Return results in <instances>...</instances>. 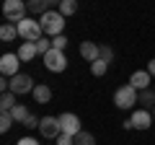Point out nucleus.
I'll return each instance as SVG.
<instances>
[{"label": "nucleus", "instance_id": "f257e3e1", "mask_svg": "<svg viewBox=\"0 0 155 145\" xmlns=\"http://www.w3.org/2000/svg\"><path fill=\"white\" fill-rule=\"evenodd\" d=\"M39 23H41L44 34H49L52 39H54V36L62 34V29H65V16H62L60 11H47L44 16L39 18Z\"/></svg>", "mask_w": 155, "mask_h": 145}, {"label": "nucleus", "instance_id": "f03ea898", "mask_svg": "<svg viewBox=\"0 0 155 145\" xmlns=\"http://www.w3.org/2000/svg\"><path fill=\"white\" fill-rule=\"evenodd\" d=\"M26 3L23 0H5L3 3V16H5L8 23H21L26 18Z\"/></svg>", "mask_w": 155, "mask_h": 145}, {"label": "nucleus", "instance_id": "7ed1b4c3", "mask_svg": "<svg viewBox=\"0 0 155 145\" xmlns=\"http://www.w3.org/2000/svg\"><path fill=\"white\" fill-rule=\"evenodd\" d=\"M41 34H44V29H41V23H39L36 18H23V21L18 23V36L26 39V42H39Z\"/></svg>", "mask_w": 155, "mask_h": 145}, {"label": "nucleus", "instance_id": "20e7f679", "mask_svg": "<svg viewBox=\"0 0 155 145\" xmlns=\"http://www.w3.org/2000/svg\"><path fill=\"white\" fill-rule=\"evenodd\" d=\"M114 104L119 106V109H132L134 104H137V88H132V86H122V88H116L114 93Z\"/></svg>", "mask_w": 155, "mask_h": 145}, {"label": "nucleus", "instance_id": "39448f33", "mask_svg": "<svg viewBox=\"0 0 155 145\" xmlns=\"http://www.w3.org/2000/svg\"><path fill=\"white\" fill-rule=\"evenodd\" d=\"M44 67L49 72H62L67 67V57H65V52L62 49H49L44 55Z\"/></svg>", "mask_w": 155, "mask_h": 145}, {"label": "nucleus", "instance_id": "423d86ee", "mask_svg": "<svg viewBox=\"0 0 155 145\" xmlns=\"http://www.w3.org/2000/svg\"><path fill=\"white\" fill-rule=\"evenodd\" d=\"M31 91H34V78H31V75L18 72V75H13V78H11V93L23 96V93H31Z\"/></svg>", "mask_w": 155, "mask_h": 145}, {"label": "nucleus", "instance_id": "0eeeda50", "mask_svg": "<svg viewBox=\"0 0 155 145\" xmlns=\"http://www.w3.org/2000/svg\"><path fill=\"white\" fill-rule=\"evenodd\" d=\"M39 132H41V137H60V135H62L60 117H41V122H39Z\"/></svg>", "mask_w": 155, "mask_h": 145}, {"label": "nucleus", "instance_id": "6e6552de", "mask_svg": "<svg viewBox=\"0 0 155 145\" xmlns=\"http://www.w3.org/2000/svg\"><path fill=\"white\" fill-rule=\"evenodd\" d=\"M18 65H21V57L13 55V52H5V55L0 57V72L3 75H18Z\"/></svg>", "mask_w": 155, "mask_h": 145}, {"label": "nucleus", "instance_id": "1a4fd4ad", "mask_svg": "<svg viewBox=\"0 0 155 145\" xmlns=\"http://www.w3.org/2000/svg\"><path fill=\"white\" fill-rule=\"evenodd\" d=\"M60 127H62V132H65V135H72V137H75L78 132H83V130H80V119H78L72 112H65L60 117Z\"/></svg>", "mask_w": 155, "mask_h": 145}, {"label": "nucleus", "instance_id": "9d476101", "mask_svg": "<svg viewBox=\"0 0 155 145\" xmlns=\"http://www.w3.org/2000/svg\"><path fill=\"white\" fill-rule=\"evenodd\" d=\"M129 122H132L134 130H147L150 124H153V112H147V109H137V112L129 117Z\"/></svg>", "mask_w": 155, "mask_h": 145}, {"label": "nucleus", "instance_id": "9b49d317", "mask_svg": "<svg viewBox=\"0 0 155 145\" xmlns=\"http://www.w3.org/2000/svg\"><path fill=\"white\" fill-rule=\"evenodd\" d=\"M150 80H153L150 70H137V72H132L129 86H132V88H137V91H145V88H150Z\"/></svg>", "mask_w": 155, "mask_h": 145}, {"label": "nucleus", "instance_id": "f8f14e48", "mask_svg": "<svg viewBox=\"0 0 155 145\" xmlns=\"http://www.w3.org/2000/svg\"><path fill=\"white\" fill-rule=\"evenodd\" d=\"M26 8H28V13L41 18L47 11H52V0H26Z\"/></svg>", "mask_w": 155, "mask_h": 145}, {"label": "nucleus", "instance_id": "ddd939ff", "mask_svg": "<svg viewBox=\"0 0 155 145\" xmlns=\"http://www.w3.org/2000/svg\"><path fill=\"white\" fill-rule=\"evenodd\" d=\"M31 96H34L36 104H49L52 88H49V86H44V83H36V86H34V91H31Z\"/></svg>", "mask_w": 155, "mask_h": 145}, {"label": "nucleus", "instance_id": "4468645a", "mask_svg": "<svg viewBox=\"0 0 155 145\" xmlns=\"http://www.w3.org/2000/svg\"><path fill=\"white\" fill-rule=\"evenodd\" d=\"M18 57H21V62H31L34 57L39 55L36 52V42H23L21 47H18V52H16Z\"/></svg>", "mask_w": 155, "mask_h": 145}, {"label": "nucleus", "instance_id": "2eb2a0df", "mask_svg": "<svg viewBox=\"0 0 155 145\" xmlns=\"http://www.w3.org/2000/svg\"><path fill=\"white\" fill-rule=\"evenodd\" d=\"M80 55L88 62H96L98 60V44H96V42H83V44H80Z\"/></svg>", "mask_w": 155, "mask_h": 145}, {"label": "nucleus", "instance_id": "dca6fc26", "mask_svg": "<svg viewBox=\"0 0 155 145\" xmlns=\"http://www.w3.org/2000/svg\"><path fill=\"white\" fill-rule=\"evenodd\" d=\"M18 36V23H3L0 26V39L3 42H13Z\"/></svg>", "mask_w": 155, "mask_h": 145}, {"label": "nucleus", "instance_id": "f3484780", "mask_svg": "<svg viewBox=\"0 0 155 145\" xmlns=\"http://www.w3.org/2000/svg\"><path fill=\"white\" fill-rule=\"evenodd\" d=\"M28 114H31V112H28V109H26L23 104H16V106L11 109V117L16 119V122H21V124H23V122L28 119Z\"/></svg>", "mask_w": 155, "mask_h": 145}, {"label": "nucleus", "instance_id": "a211bd4d", "mask_svg": "<svg viewBox=\"0 0 155 145\" xmlns=\"http://www.w3.org/2000/svg\"><path fill=\"white\" fill-rule=\"evenodd\" d=\"M137 101H140L142 106H150V109H153V106H155V91H153V88H145V91H140Z\"/></svg>", "mask_w": 155, "mask_h": 145}, {"label": "nucleus", "instance_id": "6ab92c4d", "mask_svg": "<svg viewBox=\"0 0 155 145\" xmlns=\"http://www.w3.org/2000/svg\"><path fill=\"white\" fill-rule=\"evenodd\" d=\"M13 106H16V93H11V91H8V93L0 96V109H3V112H11Z\"/></svg>", "mask_w": 155, "mask_h": 145}, {"label": "nucleus", "instance_id": "aec40b11", "mask_svg": "<svg viewBox=\"0 0 155 145\" xmlns=\"http://www.w3.org/2000/svg\"><path fill=\"white\" fill-rule=\"evenodd\" d=\"M78 11V0H62V3H60V13H62V16H72V13H75Z\"/></svg>", "mask_w": 155, "mask_h": 145}, {"label": "nucleus", "instance_id": "412c9836", "mask_svg": "<svg viewBox=\"0 0 155 145\" xmlns=\"http://www.w3.org/2000/svg\"><path fill=\"white\" fill-rule=\"evenodd\" d=\"M106 70H109V62H104V60H96V62H91V72H93L96 78L106 75Z\"/></svg>", "mask_w": 155, "mask_h": 145}, {"label": "nucleus", "instance_id": "4be33fe9", "mask_svg": "<svg viewBox=\"0 0 155 145\" xmlns=\"http://www.w3.org/2000/svg\"><path fill=\"white\" fill-rule=\"evenodd\" d=\"M75 145H96V137L91 132H78L75 135Z\"/></svg>", "mask_w": 155, "mask_h": 145}, {"label": "nucleus", "instance_id": "5701e85b", "mask_svg": "<svg viewBox=\"0 0 155 145\" xmlns=\"http://www.w3.org/2000/svg\"><path fill=\"white\" fill-rule=\"evenodd\" d=\"M13 124H16V119L11 117V112H3V117H0V132H8Z\"/></svg>", "mask_w": 155, "mask_h": 145}, {"label": "nucleus", "instance_id": "b1692460", "mask_svg": "<svg viewBox=\"0 0 155 145\" xmlns=\"http://www.w3.org/2000/svg\"><path fill=\"white\" fill-rule=\"evenodd\" d=\"M49 49H52V39H44V36H41V39L36 42V52H39L41 57H44V55H47Z\"/></svg>", "mask_w": 155, "mask_h": 145}, {"label": "nucleus", "instance_id": "393cba45", "mask_svg": "<svg viewBox=\"0 0 155 145\" xmlns=\"http://www.w3.org/2000/svg\"><path fill=\"white\" fill-rule=\"evenodd\" d=\"M98 60L111 62V60H114V49H111V47H98Z\"/></svg>", "mask_w": 155, "mask_h": 145}, {"label": "nucleus", "instance_id": "a878e982", "mask_svg": "<svg viewBox=\"0 0 155 145\" xmlns=\"http://www.w3.org/2000/svg\"><path fill=\"white\" fill-rule=\"evenodd\" d=\"M65 47H67V36H65V34H60V36L52 39V49H62V52H65Z\"/></svg>", "mask_w": 155, "mask_h": 145}, {"label": "nucleus", "instance_id": "bb28decb", "mask_svg": "<svg viewBox=\"0 0 155 145\" xmlns=\"http://www.w3.org/2000/svg\"><path fill=\"white\" fill-rule=\"evenodd\" d=\"M57 145H75V137H72V135H65V132H62L60 137H57Z\"/></svg>", "mask_w": 155, "mask_h": 145}, {"label": "nucleus", "instance_id": "cd10ccee", "mask_svg": "<svg viewBox=\"0 0 155 145\" xmlns=\"http://www.w3.org/2000/svg\"><path fill=\"white\" fill-rule=\"evenodd\" d=\"M39 122H41V119H36V117H34V114H28V119H26V122H23V127L34 130V127H39Z\"/></svg>", "mask_w": 155, "mask_h": 145}, {"label": "nucleus", "instance_id": "c85d7f7f", "mask_svg": "<svg viewBox=\"0 0 155 145\" xmlns=\"http://www.w3.org/2000/svg\"><path fill=\"white\" fill-rule=\"evenodd\" d=\"M16 145H39V143H36L34 137H21V140H18Z\"/></svg>", "mask_w": 155, "mask_h": 145}, {"label": "nucleus", "instance_id": "c756f323", "mask_svg": "<svg viewBox=\"0 0 155 145\" xmlns=\"http://www.w3.org/2000/svg\"><path fill=\"white\" fill-rule=\"evenodd\" d=\"M147 70H150V75L155 78V60H150V62H147Z\"/></svg>", "mask_w": 155, "mask_h": 145}, {"label": "nucleus", "instance_id": "7c9ffc66", "mask_svg": "<svg viewBox=\"0 0 155 145\" xmlns=\"http://www.w3.org/2000/svg\"><path fill=\"white\" fill-rule=\"evenodd\" d=\"M60 3H62V0H52V5H60Z\"/></svg>", "mask_w": 155, "mask_h": 145}, {"label": "nucleus", "instance_id": "2f4dec72", "mask_svg": "<svg viewBox=\"0 0 155 145\" xmlns=\"http://www.w3.org/2000/svg\"><path fill=\"white\" fill-rule=\"evenodd\" d=\"M150 112H153V122H155V106H153V109H150Z\"/></svg>", "mask_w": 155, "mask_h": 145}, {"label": "nucleus", "instance_id": "473e14b6", "mask_svg": "<svg viewBox=\"0 0 155 145\" xmlns=\"http://www.w3.org/2000/svg\"><path fill=\"white\" fill-rule=\"evenodd\" d=\"M153 91H155V83H153Z\"/></svg>", "mask_w": 155, "mask_h": 145}]
</instances>
